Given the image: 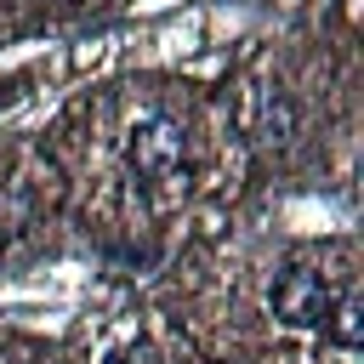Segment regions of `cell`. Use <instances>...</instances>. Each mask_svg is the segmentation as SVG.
Segmentation results:
<instances>
[{
    "instance_id": "6da1fadb",
    "label": "cell",
    "mask_w": 364,
    "mask_h": 364,
    "mask_svg": "<svg viewBox=\"0 0 364 364\" xmlns=\"http://www.w3.org/2000/svg\"><path fill=\"white\" fill-rule=\"evenodd\" d=\"M125 159H131V171H136L142 182H171V176L182 171V131H176L171 119L148 114V119L131 131Z\"/></svg>"
},
{
    "instance_id": "3957f363",
    "label": "cell",
    "mask_w": 364,
    "mask_h": 364,
    "mask_svg": "<svg viewBox=\"0 0 364 364\" xmlns=\"http://www.w3.org/2000/svg\"><path fill=\"white\" fill-rule=\"evenodd\" d=\"M324 324H330V336H336L341 347H358V301H336Z\"/></svg>"
},
{
    "instance_id": "277c9868",
    "label": "cell",
    "mask_w": 364,
    "mask_h": 364,
    "mask_svg": "<svg viewBox=\"0 0 364 364\" xmlns=\"http://www.w3.org/2000/svg\"><path fill=\"white\" fill-rule=\"evenodd\" d=\"M11 97H17V80H0V108H6Z\"/></svg>"
},
{
    "instance_id": "7a4b0ae2",
    "label": "cell",
    "mask_w": 364,
    "mask_h": 364,
    "mask_svg": "<svg viewBox=\"0 0 364 364\" xmlns=\"http://www.w3.org/2000/svg\"><path fill=\"white\" fill-rule=\"evenodd\" d=\"M273 307H279V318L284 324H318L324 330V318H330V284H324V273H313V267H296V273H284L279 279V290H273Z\"/></svg>"
}]
</instances>
